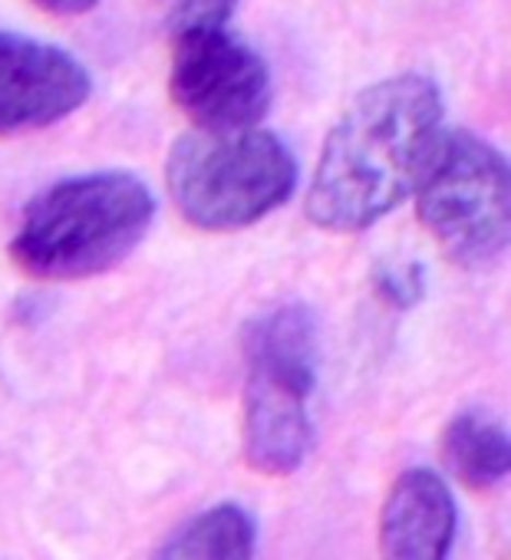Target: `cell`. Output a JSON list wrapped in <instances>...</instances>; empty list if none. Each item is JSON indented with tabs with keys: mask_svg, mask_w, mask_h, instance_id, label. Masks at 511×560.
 Returning a JSON list of instances; mask_svg holds the SVG:
<instances>
[{
	"mask_svg": "<svg viewBox=\"0 0 511 560\" xmlns=\"http://www.w3.org/2000/svg\"><path fill=\"white\" fill-rule=\"evenodd\" d=\"M442 93L422 73H396L367 86L334 122L307 218L330 234H360L399 208L442 142Z\"/></svg>",
	"mask_w": 511,
	"mask_h": 560,
	"instance_id": "1",
	"label": "cell"
},
{
	"mask_svg": "<svg viewBox=\"0 0 511 560\" xmlns=\"http://www.w3.org/2000/svg\"><path fill=\"white\" fill-rule=\"evenodd\" d=\"M155 198L123 168L47 185L21 214L11 257L40 280H83L119 267L149 234Z\"/></svg>",
	"mask_w": 511,
	"mask_h": 560,
	"instance_id": "2",
	"label": "cell"
},
{
	"mask_svg": "<svg viewBox=\"0 0 511 560\" xmlns=\"http://www.w3.org/2000/svg\"><path fill=\"white\" fill-rule=\"evenodd\" d=\"M241 353L244 462L258 475H294L314 445L311 396L321 357L314 311L307 304H278L251 317L241 334Z\"/></svg>",
	"mask_w": 511,
	"mask_h": 560,
	"instance_id": "3",
	"label": "cell"
},
{
	"mask_svg": "<svg viewBox=\"0 0 511 560\" xmlns=\"http://www.w3.org/2000/svg\"><path fill=\"white\" fill-rule=\"evenodd\" d=\"M291 145L268 129L188 132L175 139L165 185L182 218L201 231H241L278 211L298 188Z\"/></svg>",
	"mask_w": 511,
	"mask_h": 560,
	"instance_id": "4",
	"label": "cell"
},
{
	"mask_svg": "<svg viewBox=\"0 0 511 560\" xmlns=\"http://www.w3.org/2000/svg\"><path fill=\"white\" fill-rule=\"evenodd\" d=\"M419 221L462 267L495 264L511 237L504 155L475 132H445L416 188Z\"/></svg>",
	"mask_w": 511,
	"mask_h": 560,
	"instance_id": "5",
	"label": "cell"
},
{
	"mask_svg": "<svg viewBox=\"0 0 511 560\" xmlns=\"http://www.w3.org/2000/svg\"><path fill=\"white\" fill-rule=\"evenodd\" d=\"M169 86L175 106L201 132L258 129L275 100L265 57L228 27L175 34Z\"/></svg>",
	"mask_w": 511,
	"mask_h": 560,
	"instance_id": "6",
	"label": "cell"
},
{
	"mask_svg": "<svg viewBox=\"0 0 511 560\" xmlns=\"http://www.w3.org/2000/svg\"><path fill=\"white\" fill-rule=\"evenodd\" d=\"M90 93L93 77L70 50L0 27V136L57 126Z\"/></svg>",
	"mask_w": 511,
	"mask_h": 560,
	"instance_id": "7",
	"label": "cell"
},
{
	"mask_svg": "<svg viewBox=\"0 0 511 560\" xmlns=\"http://www.w3.org/2000/svg\"><path fill=\"white\" fill-rule=\"evenodd\" d=\"M458 534V504L432 468H406L380 514L383 560H449Z\"/></svg>",
	"mask_w": 511,
	"mask_h": 560,
	"instance_id": "8",
	"label": "cell"
},
{
	"mask_svg": "<svg viewBox=\"0 0 511 560\" xmlns=\"http://www.w3.org/2000/svg\"><path fill=\"white\" fill-rule=\"evenodd\" d=\"M254 547H258V524L251 511L221 501L175 527L152 560H254Z\"/></svg>",
	"mask_w": 511,
	"mask_h": 560,
	"instance_id": "9",
	"label": "cell"
},
{
	"mask_svg": "<svg viewBox=\"0 0 511 560\" xmlns=\"http://www.w3.org/2000/svg\"><path fill=\"white\" fill-rule=\"evenodd\" d=\"M442 455L452 475L468 488H495L511 471L508 429L481 409L458 412L445 425Z\"/></svg>",
	"mask_w": 511,
	"mask_h": 560,
	"instance_id": "10",
	"label": "cell"
},
{
	"mask_svg": "<svg viewBox=\"0 0 511 560\" xmlns=\"http://www.w3.org/2000/svg\"><path fill=\"white\" fill-rule=\"evenodd\" d=\"M373 288H376V298L386 301L390 307L409 311V307H416V304L426 298L429 277H426V267H422V264L406 260V264L380 267L376 277H373Z\"/></svg>",
	"mask_w": 511,
	"mask_h": 560,
	"instance_id": "11",
	"label": "cell"
},
{
	"mask_svg": "<svg viewBox=\"0 0 511 560\" xmlns=\"http://www.w3.org/2000/svg\"><path fill=\"white\" fill-rule=\"evenodd\" d=\"M237 4H241V0H175L172 34L205 31V27H228Z\"/></svg>",
	"mask_w": 511,
	"mask_h": 560,
	"instance_id": "12",
	"label": "cell"
},
{
	"mask_svg": "<svg viewBox=\"0 0 511 560\" xmlns=\"http://www.w3.org/2000/svg\"><path fill=\"white\" fill-rule=\"evenodd\" d=\"M34 4H40L44 11L50 14H63V18H77V14H86L93 11L100 0H34Z\"/></svg>",
	"mask_w": 511,
	"mask_h": 560,
	"instance_id": "13",
	"label": "cell"
}]
</instances>
